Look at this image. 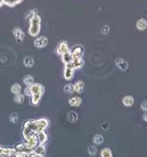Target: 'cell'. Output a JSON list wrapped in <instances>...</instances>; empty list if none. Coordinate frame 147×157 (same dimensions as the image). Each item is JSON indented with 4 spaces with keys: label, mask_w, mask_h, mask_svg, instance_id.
Listing matches in <instances>:
<instances>
[{
    "label": "cell",
    "mask_w": 147,
    "mask_h": 157,
    "mask_svg": "<svg viewBox=\"0 0 147 157\" xmlns=\"http://www.w3.org/2000/svg\"><path fill=\"white\" fill-rule=\"evenodd\" d=\"M48 126V121L46 119H39V120H33V131L35 133L43 132V130Z\"/></svg>",
    "instance_id": "7a4b0ae2"
},
{
    "label": "cell",
    "mask_w": 147,
    "mask_h": 157,
    "mask_svg": "<svg viewBox=\"0 0 147 157\" xmlns=\"http://www.w3.org/2000/svg\"><path fill=\"white\" fill-rule=\"evenodd\" d=\"M35 136H36V139L38 141V143H39V145H43L47 139V135L43 133V131L40 132V133H37L35 135Z\"/></svg>",
    "instance_id": "8fae6325"
},
{
    "label": "cell",
    "mask_w": 147,
    "mask_h": 157,
    "mask_svg": "<svg viewBox=\"0 0 147 157\" xmlns=\"http://www.w3.org/2000/svg\"><path fill=\"white\" fill-rule=\"evenodd\" d=\"M82 99L79 97H73L69 99V103L71 106H79L81 104Z\"/></svg>",
    "instance_id": "9a60e30c"
},
{
    "label": "cell",
    "mask_w": 147,
    "mask_h": 157,
    "mask_svg": "<svg viewBox=\"0 0 147 157\" xmlns=\"http://www.w3.org/2000/svg\"><path fill=\"white\" fill-rule=\"evenodd\" d=\"M26 143L28 144V146L33 150V149L35 148V147L37 146V144H38V141H37V139H36V136H35V135L31 136L30 138H28V140H26Z\"/></svg>",
    "instance_id": "2e32d148"
},
{
    "label": "cell",
    "mask_w": 147,
    "mask_h": 157,
    "mask_svg": "<svg viewBox=\"0 0 147 157\" xmlns=\"http://www.w3.org/2000/svg\"><path fill=\"white\" fill-rule=\"evenodd\" d=\"M24 95H22V94H18V95H15V98H14V100L15 102H17V103H22L23 101H24Z\"/></svg>",
    "instance_id": "f1b7e54d"
},
{
    "label": "cell",
    "mask_w": 147,
    "mask_h": 157,
    "mask_svg": "<svg viewBox=\"0 0 147 157\" xmlns=\"http://www.w3.org/2000/svg\"><path fill=\"white\" fill-rule=\"evenodd\" d=\"M30 89H31V96L35 94H43V86L40 83H33L32 85H30Z\"/></svg>",
    "instance_id": "8992f818"
},
{
    "label": "cell",
    "mask_w": 147,
    "mask_h": 157,
    "mask_svg": "<svg viewBox=\"0 0 147 157\" xmlns=\"http://www.w3.org/2000/svg\"><path fill=\"white\" fill-rule=\"evenodd\" d=\"M116 64L117 66L122 70H126V68L128 66V63L126 61H124V59H120V58L116 60Z\"/></svg>",
    "instance_id": "7c38bea8"
},
{
    "label": "cell",
    "mask_w": 147,
    "mask_h": 157,
    "mask_svg": "<svg viewBox=\"0 0 147 157\" xmlns=\"http://www.w3.org/2000/svg\"><path fill=\"white\" fill-rule=\"evenodd\" d=\"M4 4V0H0V7H2Z\"/></svg>",
    "instance_id": "d590c367"
},
{
    "label": "cell",
    "mask_w": 147,
    "mask_h": 157,
    "mask_svg": "<svg viewBox=\"0 0 147 157\" xmlns=\"http://www.w3.org/2000/svg\"><path fill=\"white\" fill-rule=\"evenodd\" d=\"M56 52L58 53L59 55H63L67 52H70L69 47H68L66 42H61L60 44H59V45L56 48Z\"/></svg>",
    "instance_id": "277c9868"
},
{
    "label": "cell",
    "mask_w": 147,
    "mask_h": 157,
    "mask_svg": "<svg viewBox=\"0 0 147 157\" xmlns=\"http://www.w3.org/2000/svg\"><path fill=\"white\" fill-rule=\"evenodd\" d=\"M123 103H124V105H126V106H132L133 105V103H134V98L131 97V96H126V97H124L123 98Z\"/></svg>",
    "instance_id": "ac0fdd59"
},
{
    "label": "cell",
    "mask_w": 147,
    "mask_h": 157,
    "mask_svg": "<svg viewBox=\"0 0 147 157\" xmlns=\"http://www.w3.org/2000/svg\"><path fill=\"white\" fill-rule=\"evenodd\" d=\"M18 120V114L16 113H13L10 114V121L12 122V123H15V122H17Z\"/></svg>",
    "instance_id": "4dcf8cb0"
},
{
    "label": "cell",
    "mask_w": 147,
    "mask_h": 157,
    "mask_svg": "<svg viewBox=\"0 0 147 157\" xmlns=\"http://www.w3.org/2000/svg\"><path fill=\"white\" fill-rule=\"evenodd\" d=\"M36 14H38V11H37V10H28V13H26V20H30L31 18H33V16L34 15H36Z\"/></svg>",
    "instance_id": "d4e9b609"
},
{
    "label": "cell",
    "mask_w": 147,
    "mask_h": 157,
    "mask_svg": "<svg viewBox=\"0 0 147 157\" xmlns=\"http://www.w3.org/2000/svg\"><path fill=\"white\" fill-rule=\"evenodd\" d=\"M24 64L26 67H32L34 64V59L30 56H26L24 59Z\"/></svg>",
    "instance_id": "ffe728a7"
},
{
    "label": "cell",
    "mask_w": 147,
    "mask_h": 157,
    "mask_svg": "<svg viewBox=\"0 0 147 157\" xmlns=\"http://www.w3.org/2000/svg\"><path fill=\"white\" fill-rule=\"evenodd\" d=\"M96 152H97V149L94 147V146H90L89 147L88 149V154L90 155V156H93V155H95L96 154Z\"/></svg>",
    "instance_id": "f546056e"
},
{
    "label": "cell",
    "mask_w": 147,
    "mask_h": 157,
    "mask_svg": "<svg viewBox=\"0 0 147 157\" xmlns=\"http://www.w3.org/2000/svg\"><path fill=\"white\" fill-rule=\"evenodd\" d=\"M147 27V22L145 19H141V20H139L138 23H137V28L139 29V30H143L145 29Z\"/></svg>",
    "instance_id": "44dd1931"
},
{
    "label": "cell",
    "mask_w": 147,
    "mask_h": 157,
    "mask_svg": "<svg viewBox=\"0 0 147 157\" xmlns=\"http://www.w3.org/2000/svg\"><path fill=\"white\" fill-rule=\"evenodd\" d=\"M141 109H142L143 111H145V112H147V101L142 102V103H141Z\"/></svg>",
    "instance_id": "836d02e7"
},
{
    "label": "cell",
    "mask_w": 147,
    "mask_h": 157,
    "mask_svg": "<svg viewBox=\"0 0 147 157\" xmlns=\"http://www.w3.org/2000/svg\"><path fill=\"white\" fill-rule=\"evenodd\" d=\"M48 44V39L45 36H40L35 39L34 41V45L37 48H43L45 47Z\"/></svg>",
    "instance_id": "3957f363"
},
{
    "label": "cell",
    "mask_w": 147,
    "mask_h": 157,
    "mask_svg": "<svg viewBox=\"0 0 147 157\" xmlns=\"http://www.w3.org/2000/svg\"><path fill=\"white\" fill-rule=\"evenodd\" d=\"M23 0H4V4H6L9 7H13L18 5L19 3H21Z\"/></svg>",
    "instance_id": "603a6c76"
},
{
    "label": "cell",
    "mask_w": 147,
    "mask_h": 157,
    "mask_svg": "<svg viewBox=\"0 0 147 157\" xmlns=\"http://www.w3.org/2000/svg\"><path fill=\"white\" fill-rule=\"evenodd\" d=\"M34 151V154H36L38 156H43V154L45 152V147L43 145H38V147H36L35 149L33 150Z\"/></svg>",
    "instance_id": "4fadbf2b"
},
{
    "label": "cell",
    "mask_w": 147,
    "mask_h": 157,
    "mask_svg": "<svg viewBox=\"0 0 147 157\" xmlns=\"http://www.w3.org/2000/svg\"><path fill=\"white\" fill-rule=\"evenodd\" d=\"M82 53H83V48L80 45H77V47H74V49L71 52V54L73 56V59H75V58H81Z\"/></svg>",
    "instance_id": "9c48e42d"
},
{
    "label": "cell",
    "mask_w": 147,
    "mask_h": 157,
    "mask_svg": "<svg viewBox=\"0 0 147 157\" xmlns=\"http://www.w3.org/2000/svg\"><path fill=\"white\" fill-rule=\"evenodd\" d=\"M103 141H104V138H103V136H102L101 135H96L95 136L93 137V142L95 144L100 145V144L103 143Z\"/></svg>",
    "instance_id": "4316f807"
},
{
    "label": "cell",
    "mask_w": 147,
    "mask_h": 157,
    "mask_svg": "<svg viewBox=\"0 0 147 157\" xmlns=\"http://www.w3.org/2000/svg\"><path fill=\"white\" fill-rule=\"evenodd\" d=\"M74 71L75 69L70 66H66L65 69H64V78L66 80H71L74 76Z\"/></svg>",
    "instance_id": "30bf717a"
},
{
    "label": "cell",
    "mask_w": 147,
    "mask_h": 157,
    "mask_svg": "<svg viewBox=\"0 0 147 157\" xmlns=\"http://www.w3.org/2000/svg\"><path fill=\"white\" fill-rule=\"evenodd\" d=\"M83 64H84V61L81 58H75V59H73L71 63L66 64V66H70L71 67H73L74 69H79V68H81L83 66Z\"/></svg>",
    "instance_id": "52a82bcc"
},
{
    "label": "cell",
    "mask_w": 147,
    "mask_h": 157,
    "mask_svg": "<svg viewBox=\"0 0 147 157\" xmlns=\"http://www.w3.org/2000/svg\"><path fill=\"white\" fill-rule=\"evenodd\" d=\"M41 98V94H35V95H32V103L33 104H38V102L40 101V99Z\"/></svg>",
    "instance_id": "83f0119b"
},
{
    "label": "cell",
    "mask_w": 147,
    "mask_h": 157,
    "mask_svg": "<svg viewBox=\"0 0 147 157\" xmlns=\"http://www.w3.org/2000/svg\"><path fill=\"white\" fill-rule=\"evenodd\" d=\"M75 91V88H74V85L73 84H66L65 86H64V92L65 93H68V94H71L73 93V92Z\"/></svg>",
    "instance_id": "484cf974"
},
{
    "label": "cell",
    "mask_w": 147,
    "mask_h": 157,
    "mask_svg": "<svg viewBox=\"0 0 147 157\" xmlns=\"http://www.w3.org/2000/svg\"><path fill=\"white\" fill-rule=\"evenodd\" d=\"M10 90L14 95H18V94H21L22 87L19 83H14V84H12V86H11Z\"/></svg>",
    "instance_id": "d6986e66"
},
{
    "label": "cell",
    "mask_w": 147,
    "mask_h": 157,
    "mask_svg": "<svg viewBox=\"0 0 147 157\" xmlns=\"http://www.w3.org/2000/svg\"><path fill=\"white\" fill-rule=\"evenodd\" d=\"M24 83L26 86H30L34 83V78L30 75H26L24 78Z\"/></svg>",
    "instance_id": "7402d4cb"
},
{
    "label": "cell",
    "mask_w": 147,
    "mask_h": 157,
    "mask_svg": "<svg viewBox=\"0 0 147 157\" xmlns=\"http://www.w3.org/2000/svg\"><path fill=\"white\" fill-rule=\"evenodd\" d=\"M108 29H109L108 26H104L103 28H102V33H103V34H108Z\"/></svg>",
    "instance_id": "d6a6232c"
},
{
    "label": "cell",
    "mask_w": 147,
    "mask_h": 157,
    "mask_svg": "<svg viewBox=\"0 0 147 157\" xmlns=\"http://www.w3.org/2000/svg\"><path fill=\"white\" fill-rule=\"evenodd\" d=\"M12 33H13V36L15 38V40H16L17 42H22L23 40H24L25 33L23 32V30L19 28V27H16V28L13 29Z\"/></svg>",
    "instance_id": "5b68a950"
},
{
    "label": "cell",
    "mask_w": 147,
    "mask_h": 157,
    "mask_svg": "<svg viewBox=\"0 0 147 157\" xmlns=\"http://www.w3.org/2000/svg\"><path fill=\"white\" fill-rule=\"evenodd\" d=\"M101 157H112L111 151L108 148H105L101 151Z\"/></svg>",
    "instance_id": "cb8c5ba5"
},
{
    "label": "cell",
    "mask_w": 147,
    "mask_h": 157,
    "mask_svg": "<svg viewBox=\"0 0 147 157\" xmlns=\"http://www.w3.org/2000/svg\"><path fill=\"white\" fill-rule=\"evenodd\" d=\"M143 119H144L145 121H147V113L144 114V116H143Z\"/></svg>",
    "instance_id": "e575fe53"
},
{
    "label": "cell",
    "mask_w": 147,
    "mask_h": 157,
    "mask_svg": "<svg viewBox=\"0 0 147 157\" xmlns=\"http://www.w3.org/2000/svg\"><path fill=\"white\" fill-rule=\"evenodd\" d=\"M16 154V150L0 147V156H12Z\"/></svg>",
    "instance_id": "ba28073f"
},
{
    "label": "cell",
    "mask_w": 147,
    "mask_h": 157,
    "mask_svg": "<svg viewBox=\"0 0 147 157\" xmlns=\"http://www.w3.org/2000/svg\"><path fill=\"white\" fill-rule=\"evenodd\" d=\"M84 86H85V84L82 80H78V82H77L74 84L75 91L77 92V93H81V92L83 91V89H84Z\"/></svg>",
    "instance_id": "5bb4252c"
},
{
    "label": "cell",
    "mask_w": 147,
    "mask_h": 157,
    "mask_svg": "<svg viewBox=\"0 0 147 157\" xmlns=\"http://www.w3.org/2000/svg\"><path fill=\"white\" fill-rule=\"evenodd\" d=\"M25 95L31 96V89H30V86H26V88L25 89Z\"/></svg>",
    "instance_id": "1f68e13d"
},
{
    "label": "cell",
    "mask_w": 147,
    "mask_h": 157,
    "mask_svg": "<svg viewBox=\"0 0 147 157\" xmlns=\"http://www.w3.org/2000/svg\"><path fill=\"white\" fill-rule=\"evenodd\" d=\"M41 30V17L39 14L34 15L33 18L29 20V29L28 33L30 36L37 37Z\"/></svg>",
    "instance_id": "6da1fadb"
},
{
    "label": "cell",
    "mask_w": 147,
    "mask_h": 157,
    "mask_svg": "<svg viewBox=\"0 0 147 157\" xmlns=\"http://www.w3.org/2000/svg\"><path fill=\"white\" fill-rule=\"evenodd\" d=\"M62 56V61L63 63L65 64H69L72 63V61H73V56H72L71 52H67L65 54L61 55Z\"/></svg>",
    "instance_id": "e0dca14e"
}]
</instances>
